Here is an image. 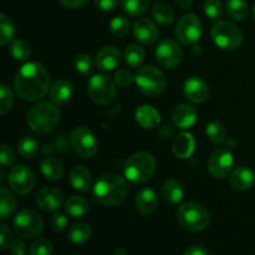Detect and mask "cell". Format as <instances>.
<instances>
[{
	"instance_id": "1",
	"label": "cell",
	"mask_w": 255,
	"mask_h": 255,
	"mask_svg": "<svg viewBox=\"0 0 255 255\" xmlns=\"http://www.w3.org/2000/svg\"><path fill=\"white\" fill-rule=\"evenodd\" d=\"M49 86V71L40 62H27L22 65L15 75V91L26 101H37L42 99L46 95Z\"/></svg>"
},
{
	"instance_id": "2",
	"label": "cell",
	"mask_w": 255,
	"mask_h": 255,
	"mask_svg": "<svg viewBox=\"0 0 255 255\" xmlns=\"http://www.w3.org/2000/svg\"><path fill=\"white\" fill-rule=\"evenodd\" d=\"M128 193V186L124 177L114 172H106L97 178L94 197L100 204L114 207L122 203Z\"/></svg>"
},
{
	"instance_id": "3",
	"label": "cell",
	"mask_w": 255,
	"mask_h": 255,
	"mask_svg": "<svg viewBox=\"0 0 255 255\" xmlns=\"http://www.w3.org/2000/svg\"><path fill=\"white\" fill-rule=\"evenodd\" d=\"M26 121L30 128L36 133H49L59 124L60 111L54 104L39 102L29 110Z\"/></svg>"
},
{
	"instance_id": "4",
	"label": "cell",
	"mask_w": 255,
	"mask_h": 255,
	"mask_svg": "<svg viewBox=\"0 0 255 255\" xmlns=\"http://www.w3.org/2000/svg\"><path fill=\"white\" fill-rule=\"evenodd\" d=\"M156 158L148 152H137L125 163V174L132 183L142 184L153 177L156 172Z\"/></svg>"
},
{
	"instance_id": "5",
	"label": "cell",
	"mask_w": 255,
	"mask_h": 255,
	"mask_svg": "<svg viewBox=\"0 0 255 255\" xmlns=\"http://www.w3.org/2000/svg\"><path fill=\"white\" fill-rule=\"evenodd\" d=\"M177 219L182 228L189 232H201L208 227L211 222L208 211L202 204L188 202L179 207Z\"/></svg>"
},
{
	"instance_id": "6",
	"label": "cell",
	"mask_w": 255,
	"mask_h": 255,
	"mask_svg": "<svg viewBox=\"0 0 255 255\" xmlns=\"http://www.w3.org/2000/svg\"><path fill=\"white\" fill-rule=\"evenodd\" d=\"M134 82L139 91L152 97L161 95L167 86L164 74L154 66L141 67L134 75Z\"/></svg>"
},
{
	"instance_id": "7",
	"label": "cell",
	"mask_w": 255,
	"mask_h": 255,
	"mask_svg": "<svg viewBox=\"0 0 255 255\" xmlns=\"http://www.w3.org/2000/svg\"><path fill=\"white\" fill-rule=\"evenodd\" d=\"M212 39L221 49L236 50L243 42V32L233 22L221 20L212 27Z\"/></svg>"
},
{
	"instance_id": "8",
	"label": "cell",
	"mask_w": 255,
	"mask_h": 255,
	"mask_svg": "<svg viewBox=\"0 0 255 255\" xmlns=\"http://www.w3.org/2000/svg\"><path fill=\"white\" fill-rule=\"evenodd\" d=\"M14 231L17 236L25 239H34L44 231V221L32 209H22L14 218Z\"/></svg>"
},
{
	"instance_id": "9",
	"label": "cell",
	"mask_w": 255,
	"mask_h": 255,
	"mask_svg": "<svg viewBox=\"0 0 255 255\" xmlns=\"http://www.w3.org/2000/svg\"><path fill=\"white\" fill-rule=\"evenodd\" d=\"M70 144L77 156L81 158H91L99 149V143L91 129L85 126L74 128L70 133Z\"/></svg>"
},
{
	"instance_id": "10",
	"label": "cell",
	"mask_w": 255,
	"mask_h": 255,
	"mask_svg": "<svg viewBox=\"0 0 255 255\" xmlns=\"http://www.w3.org/2000/svg\"><path fill=\"white\" fill-rule=\"evenodd\" d=\"M87 92L94 102L107 105L116 96V85L106 75H94L87 84Z\"/></svg>"
},
{
	"instance_id": "11",
	"label": "cell",
	"mask_w": 255,
	"mask_h": 255,
	"mask_svg": "<svg viewBox=\"0 0 255 255\" xmlns=\"http://www.w3.org/2000/svg\"><path fill=\"white\" fill-rule=\"evenodd\" d=\"M202 35V22L194 14H186L176 25L177 39L184 45H192L199 40Z\"/></svg>"
},
{
	"instance_id": "12",
	"label": "cell",
	"mask_w": 255,
	"mask_h": 255,
	"mask_svg": "<svg viewBox=\"0 0 255 255\" xmlns=\"http://www.w3.org/2000/svg\"><path fill=\"white\" fill-rule=\"evenodd\" d=\"M7 181L15 193L25 196L34 189L36 179H35L34 172L29 167L24 164H17L11 168L7 176Z\"/></svg>"
},
{
	"instance_id": "13",
	"label": "cell",
	"mask_w": 255,
	"mask_h": 255,
	"mask_svg": "<svg viewBox=\"0 0 255 255\" xmlns=\"http://www.w3.org/2000/svg\"><path fill=\"white\" fill-rule=\"evenodd\" d=\"M183 57L181 46L173 40H163L156 49V60L164 69H174L178 66Z\"/></svg>"
},
{
	"instance_id": "14",
	"label": "cell",
	"mask_w": 255,
	"mask_h": 255,
	"mask_svg": "<svg viewBox=\"0 0 255 255\" xmlns=\"http://www.w3.org/2000/svg\"><path fill=\"white\" fill-rule=\"evenodd\" d=\"M233 154L227 148H218L208 159V171L214 178H224L233 167Z\"/></svg>"
},
{
	"instance_id": "15",
	"label": "cell",
	"mask_w": 255,
	"mask_h": 255,
	"mask_svg": "<svg viewBox=\"0 0 255 255\" xmlns=\"http://www.w3.org/2000/svg\"><path fill=\"white\" fill-rule=\"evenodd\" d=\"M183 94L193 104H202L208 99L209 87L202 77L192 76L184 82Z\"/></svg>"
},
{
	"instance_id": "16",
	"label": "cell",
	"mask_w": 255,
	"mask_h": 255,
	"mask_svg": "<svg viewBox=\"0 0 255 255\" xmlns=\"http://www.w3.org/2000/svg\"><path fill=\"white\" fill-rule=\"evenodd\" d=\"M133 35L137 41L144 45H152L158 40L159 31L157 25L147 17H139L133 24Z\"/></svg>"
},
{
	"instance_id": "17",
	"label": "cell",
	"mask_w": 255,
	"mask_h": 255,
	"mask_svg": "<svg viewBox=\"0 0 255 255\" xmlns=\"http://www.w3.org/2000/svg\"><path fill=\"white\" fill-rule=\"evenodd\" d=\"M36 204L44 212H56L62 204V193L55 187H44L36 194Z\"/></svg>"
},
{
	"instance_id": "18",
	"label": "cell",
	"mask_w": 255,
	"mask_h": 255,
	"mask_svg": "<svg viewBox=\"0 0 255 255\" xmlns=\"http://www.w3.org/2000/svg\"><path fill=\"white\" fill-rule=\"evenodd\" d=\"M172 121L181 129L191 128L197 121V110L191 104H179L172 114Z\"/></svg>"
},
{
	"instance_id": "19",
	"label": "cell",
	"mask_w": 255,
	"mask_h": 255,
	"mask_svg": "<svg viewBox=\"0 0 255 255\" xmlns=\"http://www.w3.org/2000/svg\"><path fill=\"white\" fill-rule=\"evenodd\" d=\"M120 61H121L120 50L115 46H105L97 52L95 64L101 71H111L119 66Z\"/></svg>"
},
{
	"instance_id": "20",
	"label": "cell",
	"mask_w": 255,
	"mask_h": 255,
	"mask_svg": "<svg viewBox=\"0 0 255 255\" xmlns=\"http://www.w3.org/2000/svg\"><path fill=\"white\" fill-rule=\"evenodd\" d=\"M255 182V176L254 172L252 171L248 167H238V168L234 169L231 173L229 177V184L233 189L239 192L248 191L253 187Z\"/></svg>"
},
{
	"instance_id": "21",
	"label": "cell",
	"mask_w": 255,
	"mask_h": 255,
	"mask_svg": "<svg viewBox=\"0 0 255 255\" xmlns=\"http://www.w3.org/2000/svg\"><path fill=\"white\" fill-rule=\"evenodd\" d=\"M134 204H136V208L139 213L143 214V216H149L158 207V197L153 189L143 188L137 192Z\"/></svg>"
},
{
	"instance_id": "22",
	"label": "cell",
	"mask_w": 255,
	"mask_h": 255,
	"mask_svg": "<svg viewBox=\"0 0 255 255\" xmlns=\"http://www.w3.org/2000/svg\"><path fill=\"white\" fill-rule=\"evenodd\" d=\"M134 117H136L137 124L143 128H154L161 122L159 112L149 105H142V106L137 107Z\"/></svg>"
},
{
	"instance_id": "23",
	"label": "cell",
	"mask_w": 255,
	"mask_h": 255,
	"mask_svg": "<svg viewBox=\"0 0 255 255\" xmlns=\"http://www.w3.org/2000/svg\"><path fill=\"white\" fill-rule=\"evenodd\" d=\"M196 147V141H194L193 136L188 132H182L178 136L174 138L173 144H172V149H173L174 156L178 157L181 159H186L192 156Z\"/></svg>"
},
{
	"instance_id": "24",
	"label": "cell",
	"mask_w": 255,
	"mask_h": 255,
	"mask_svg": "<svg viewBox=\"0 0 255 255\" xmlns=\"http://www.w3.org/2000/svg\"><path fill=\"white\" fill-rule=\"evenodd\" d=\"M72 96V85L67 80H57L50 89V99L56 105H65Z\"/></svg>"
},
{
	"instance_id": "25",
	"label": "cell",
	"mask_w": 255,
	"mask_h": 255,
	"mask_svg": "<svg viewBox=\"0 0 255 255\" xmlns=\"http://www.w3.org/2000/svg\"><path fill=\"white\" fill-rule=\"evenodd\" d=\"M70 182L76 191L87 192L91 187V173L84 166H76L70 172Z\"/></svg>"
},
{
	"instance_id": "26",
	"label": "cell",
	"mask_w": 255,
	"mask_h": 255,
	"mask_svg": "<svg viewBox=\"0 0 255 255\" xmlns=\"http://www.w3.org/2000/svg\"><path fill=\"white\" fill-rule=\"evenodd\" d=\"M40 168L45 178L50 181H60L64 176V166L59 159L54 157H45L41 161Z\"/></svg>"
},
{
	"instance_id": "27",
	"label": "cell",
	"mask_w": 255,
	"mask_h": 255,
	"mask_svg": "<svg viewBox=\"0 0 255 255\" xmlns=\"http://www.w3.org/2000/svg\"><path fill=\"white\" fill-rule=\"evenodd\" d=\"M162 197L171 204H178L183 198V187L176 179H169L162 186Z\"/></svg>"
},
{
	"instance_id": "28",
	"label": "cell",
	"mask_w": 255,
	"mask_h": 255,
	"mask_svg": "<svg viewBox=\"0 0 255 255\" xmlns=\"http://www.w3.org/2000/svg\"><path fill=\"white\" fill-rule=\"evenodd\" d=\"M89 202L80 196H72L65 203V211L72 218L84 217L89 212Z\"/></svg>"
},
{
	"instance_id": "29",
	"label": "cell",
	"mask_w": 255,
	"mask_h": 255,
	"mask_svg": "<svg viewBox=\"0 0 255 255\" xmlns=\"http://www.w3.org/2000/svg\"><path fill=\"white\" fill-rule=\"evenodd\" d=\"M152 15H153L154 20L158 24L164 25H171L174 21V11L168 4L163 1H158L153 5L152 7Z\"/></svg>"
},
{
	"instance_id": "30",
	"label": "cell",
	"mask_w": 255,
	"mask_h": 255,
	"mask_svg": "<svg viewBox=\"0 0 255 255\" xmlns=\"http://www.w3.org/2000/svg\"><path fill=\"white\" fill-rule=\"evenodd\" d=\"M249 5L247 0H228L227 2V14L236 21H242L248 16Z\"/></svg>"
},
{
	"instance_id": "31",
	"label": "cell",
	"mask_w": 255,
	"mask_h": 255,
	"mask_svg": "<svg viewBox=\"0 0 255 255\" xmlns=\"http://www.w3.org/2000/svg\"><path fill=\"white\" fill-rule=\"evenodd\" d=\"M16 208V199L14 194L10 193L6 188L0 189V218L2 221L9 218Z\"/></svg>"
},
{
	"instance_id": "32",
	"label": "cell",
	"mask_w": 255,
	"mask_h": 255,
	"mask_svg": "<svg viewBox=\"0 0 255 255\" xmlns=\"http://www.w3.org/2000/svg\"><path fill=\"white\" fill-rule=\"evenodd\" d=\"M91 227L86 223H76L70 227L67 232V238L74 244H82L91 237Z\"/></svg>"
},
{
	"instance_id": "33",
	"label": "cell",
	"mask_w": 255,
	"mask_h": 255,
	"mask_svg": "<svg viewBox=\"0 0 255 255\" xmlns=\"http://www.w3.org/2000/svg\"><path fill=\"white\" fill-rule=\"evenodd\" d=\"M15 26L12 20L6 14H0V44L6 45L14 40Z\"/></svg>"
},
{
	"instance_id": "34",
	"label": "cell",
	"mask_w": 255,
	"mask_h": 255,
	"mask_svg": "<svg viewBox=\"0 0 255 255\" xmlns=\"http://www.w3.org/2000/svg\"><path fill=\"white\" fill-rule=\"evenodd\" d=\"M207 137L214 144H222L226 141L227 129L224 125L219 121H212L207 125L206 128Z\"/></svg>"
},
{
	"instance_id": "35",
	"label": "cell",
	"mask_w": 255,
	"mask_h": 255,
	"mask_svg": "<svg viewBox=\"0 0 255 255\" xmlns=\"http://www.w3.org/2000/svg\"><path fill=\"white\" fill-rule=\"evenodd\" d=\"M124 57L129 67H138L144 60V51L139 45L131 44L125 50Z\"/></svg>"
},
{
	"instance_id": "36",
	"label": "cell",
	"mask_w": 255,
	"mask_h": 255,
	"mask_svg": "<svg viewBox=\"0 0 255 255\" xmlns=\"http://www.w3.org/2000/svg\"><path fill=\"white\" fill-rule=\"evenodd\" d=\"M9 52L15 60L17 61H24L31 54V50H30L29 44L26 41L21 39H14L10 42L9 46Z\"/></svg>"
},
{
	"instance_id": "37",
	"label": "cell",
	"mask_w": 255,
	"mask_h": 255,
	"mask_svg": "<svg viewBox=\"0 0 255 255\" xmlns=\"http://www.w3.org/2000/svg\"><path fill=\"white\" fill-rule=\"evenodd\" d=\"M39 149L40 147L36 139L29 136L21 138L17 143V151L24 158H34L37 152H39Z\"/></svg>"
},
{
	"instance_id": "38",
	"label": "cell",
	"mask_w": 255,
	"mask_h": 255,
	"mask_svg": "<svg viewBox=\"0 0 255 255\" xmlns=\"http://www.w3.org/2000/svg\"><path fill=\"white\" fill-rule=\"evenodd\" d=\"M149 5V0H121V6L126 14L138 16L143 14Z\"/></svg>"
},
{
	"instance_id": "39",
	"label": "cell",
	"mask_w": 255,
	"mask_h": 255,
	"mask_svg": "<svg viewBox=\"0 0 255 255\" xmlns=\"http://www.w3.org/2000/svg\"><path fill=\"white\" fill-rule=\"evenodd\" d=\"M69 148V141L65 136H56V138H54L52 141L47 142L46 144H44L42 147V152H44L45 156H49L51 153H57V152H65Z\"/></svg>"
},
{
	"instance_id": "40",
	"label": "cell",
	"mask_w": 255,
	"mask_h": 255,
	"mask_svg": "<svg viewBox=\"0 0 255 255\" xmlns=\"http://www.w3.org/2000/svg\"><path fill=\"white\" fill-rule=\"evenodd\" d=\"M129 26H131L129 20L126 16H121L120 15V16L114 17L111 20V22H110V31L115 36L121 37L129 31Z\"/></svg>"
},
{
	"instance_id": "41",
	"label": "cell",
	"mask_w": 255,
	"mask_h": 255,
	"mask_svg": "<svg viewBox=\"0 0 255 255\" xmlns=\"http://www.w3.org/2000/svg\"><path fill=\"white\" fill-rule=\"evenodd\" d=\"M14 102V95L7 85H0V114L6 115L10 111Z\"/></svg>"
},
{
	"instance_id": "42",
	"label": "cell",
	"mask_w": 255,
	"mask_h": 255,
	"mask_svg": "<svg viewBox=\"0 0 255 255\" xmlns=\"http://www.w3.org/2000/svg\"><path fill=\"white\" fill-rule=\"evenodd\" d=\"M75 67L84 76H89L94 70V60L89 54H79L75 57Z\"/></svg>"
},
{
	"instance_id": "43",
	"label": "cell",
	"mask_w": 255,
	"mask_h": 255,
	"mask_svg": "<svg viewBox=\"0 0 255 255\" xmlns=\"http://www.w3.org/2000/svg\"><path fill=\"white\" fill-rule=\"evenodd\" d=\"M30 255H51L52 246L47 239H36L34 243L30 246L29 249Z\"/></svg>"
},
{
	"instance_id": "44",
	"label": "cell",
	"mask_w": 255,
	"mask_h": 255,
	"mask_svg": "<svg viewBox=\"0 0 255 255\" xmlns=\"http://www.w3.org/2000/svg\"><path fill=\"white\" fill-rule=\"evenodd\" d=\"M204 12L209 19L217 20L223 14V5L221 0H206L204 2Z\"/></svg>"
},
{
	"instance_id": "45",
	"label": "cell",
	"mask_w": 255,
	"mask_h": 255,
	"mask_svg": "<svg viewBox=\"0 0 255 255\" xmlns=\"http://www.w3.org/2000/svg\"><path fill=\"white\" fill-rule=\"evenodd\" d=\"M134 76L128 71V70H120L115 75V84L120 87H128L133 84Z\"/></svg>"
},
{
	"instance_id": "46",
	"label": "cell",
	"mask_w": 255,
	"mask_h": 255,
	"mask_svg": "<svg viewBox=\"0 0 255 255\" xmlns=\"http://www.w3.org/2000/svg\"><path fill=\"white\" fill-rule=\"evenodd\" d=\"M0 161H1L2 168H6L10 164L14 163L15 161V153L12 151L11 147L7 144H2L1 146V154H0Z\"/></svg>"
},
{
	"instance_id": "47",
	"label": "cell",
	"mask_w": 255,
	"mask_h": 255,
	"mask_svg": "<svg viewBox=\"0 0 255 255\" xmlns=\"http://www.w3.org/2000/svg\"><path fill=\"white\" fill-rule=\"evenodd\" d=\"M50 226L55 232H62L67 226V218L61 213H54L50 217Z\"/></svg>"
},
{
	"instance_id": "48",
	"label": "cell",
	"mask_w": 255,
	"mask_h": 255,
	"mask_svg": "<svg viewBox=\"0 0 255 255\" xmlns=\"http://www.w3.org/2000/svg\"><path fill=\"white\" fill-rule=\"evenodd\" d=\"M10 242H11V232L10 228L6 224H1L0 226V247H1L2 251L9 247Z\"/></svg>"
},
{
	"instance_id": "49",
	"label": "cell",
	"mask_w": 255,
	"mask_h": 255,
	"mask_svg": "<svg viewBox=\"0 0 255 255\" xmlns=\"http://www.w3.org/2000/svg\"><path fill=\"white\" fill-rule=\"evenodd\" d=\"M7 249H9V253L11 255H24L25 252H26L25 243L20 239H14V241L10 242Z\"/></svg>"
},
{
	"instance_id": "50",
	"label": "cell",
	"mask_w": 255,
	"mask_h": 255,
	"mask_svg": "<svg viewBox=\"0 0 255 255\" xmlns=\"http://www.w3.org/2000/svg\"><path fill=\"white\" fill-rule=\"evenodd\" d=\"M95 5L102 11H114L119 5V0H95Z\"/></svg>"
},
{
	"instance_id": "51",
	"label": "cell",
	"mask_w": 255,
	"mask_h": 255,
	"mask_svg": "<svg viewBox=\"0 0 255 255\" xmlns=\"http://www.w3.org/2000/svg\"><path fill=\"white\" fill-rule=\"evenodd\" d=\"M89 0H59L60 4L62 6L67 7V9H77V7L84 6Z\"/></svg>"
},
{
	"instance_id": "52",
	"label": "cell",
	"mask_w": 255,
	"mask_h": 255,
	"mask_svg": "<svg viewBox=\"0 0 255 255\" xmlns=\"http://www.w3.org/2000/svg\"><path fill=\"white\" fill-rule=\"evenodd\" d=\"M183 255H209L206 248L202 246H192L188 249H186Z\"/></svg>"
},
{
	"instance_id": "53",
	"label": "cell",
	"mask_w": 255,
	"mask_h": 255,
	"mask_svg": "<svg viewBox=\"0 0 255 255\" xmlns=\"http://www.w3.org/2000/svg\"><path fill=\"white\" fill-rule=\"evenodd\" d=\"M172 134H173V127L169 126V125H163L162 127H159L158 129V136L162 139H168L171 138Z\"/></svg>"
},
{
	"instance_id": "54",
	"label": "cell",
	"mask_w": 255,
	"mask_h": 255,
	"mask_svg": "<svg viewBox=\"0 0 255 255\" xmlns=\"http://www.w3.org/2000/svg\"><path fill=\"white\" fill-rule=\"evenodd\" d=\"M176 2L181 9H184V10L192 6V0H176Z\"/></svg>"
},
{
	"instance_id": "55",
	"label": "cell",
	"mask_w": 255,
	"mask_h": 255,
	"mask_svg": "<svg viewBox=\"0 0 255 255\" xmlns=\"http://www.w3.org/2000/svg\"><path fill=\"white\" fill-rule=\"evenodd\" d=\"M115 255H128V254H127L126 249H124V248H117L116 252H115Z\"/></svg>"
},
{
	"instance_id": "56",
	"label": "cell",
	"mask_w": 255,
	"mask_h": 255,
	"mask_svg": "<svg viewBox=\"0 0 255 255\" xmlns=\"http://www.w3.org/2000/svg\"><path fill=\"white\" fill-rule=\"evenodd\" d=\"M254 19H255V6H254Z\"/></svg>"
}]
</instances>
